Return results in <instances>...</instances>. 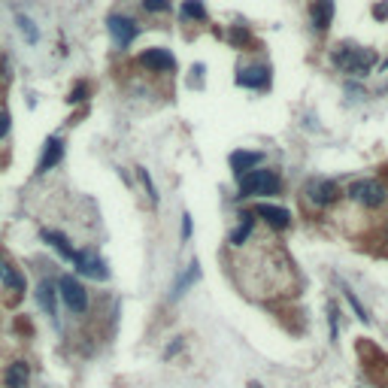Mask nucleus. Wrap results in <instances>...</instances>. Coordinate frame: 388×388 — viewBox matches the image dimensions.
<instances>
[{"label": "nucleus", "mask_w": 388, "mask_h": 388, "mask_svg": "<svg viewBox=\"0 0 388 388\" xmlns=\"http://www.w3.org/2000/svg\"><path fill=\"white\" fill-rule=\"evenodd\" d=\"M3 264H6V261H3V258H0V273H3Z\"/></svg>", "instance_id": "nucleus-31"}, {"label": "nucleus", "mask_w": 388, "mask_h": 388, "mask_svg": "<svg viewBox=\"0 0 388 388\" xmlns=\"http://www.w3.org/2000/svg\"><path fill=\"white\" fill-rule=\"evenodd\" d=\"M40 237H43L45 243H49V246H52V249H55V252H58L61 258H64V261H73V255H76V249L70 246V240H67V237H64V234H58V231H49V227H45V231L40 234Z\"/></svg>", "instance_id": "nucleus-14"}, {"label": "nucleus", "mask_w": 388, "mask_h": 388, "mask_svg": "<svg viewBox=\"0 0 388 388\" xmlns=\"http://www.w3.org/2000/svg\"><path fill=\"white\" fill-rule=\"evenodd\" d=\"M140 182L146 185V194H149V201L152 203H158V194H155V185H152V176H149V170H140Z\"/></svg>", "instance_id": "nucleus-22"}, {"label": "nucleus", "mask_w": 388, "mask_h": 388, "mask_svg": "<svg viewBox=\"0 0 388 388\" xmlns=\"http://www.w3.org/2000/svg\"><path fill=\"white\" fill-rule=\"evenodd\" d=\"M143 10L146 12H167L170 10V0H143Z\"/></svg>", "instance_id": "nucleus-21"}, {"label": "nucleus", "mask_w": 388, "mask_h": 388, "mask_svg": "<svg viewBox=\"0 0 388 388\" xmlns=\"http://www.w3.org/2000/svg\"><path fill=\"white\" fill-rule=\"evenodd\" d=\"M197 279H201V264L192 261V264H188V270H185V276H179V283L173 285V294H170V298L179 300L182 294H185V288L192 285V283H197Z\"/></svg>", "instance_id": "nucleus-18"}, {"label": "nucleus", "mask_w": 388, "mask_h": 388, "mask_svg": "<svg viewBox=\"0 0 388 388\" xmlns=\"http://www.w3.org/2000/svg\"><path fill=\"white\" fill-rule=\"evenodd\" d=\"M106 28H110V34H112V40H116L119 49H125V45H131L134 43V37H136V21L134 19H127V15H110L106 19Z\"/></svg>", "instance_id": "nucleus-7"}, {"label": "nucleus", "mask_w": 388, "mask_h": 388, "mask_svg": "<svg viewBox=\"0 0 388 388\" xmlns=\"http://www.w3.org/2000/svg\"><path fill=\"white\" fill-rule=\"evenodd\" d=\"M346 300H349V303H352V309H355V313H358V318H361V322H367V318H370V316H367V313H364V307H361V303H358V298H355V294H352V292H346Z\"/></svg>", "instance_id": "nucleus-24"}, {"label": "nucleus", "mask_w": 388, "mask_h": 388, "mask_svg": "<svg viewBox=\"0 0 388 388\" xmlns=\"http://www.w3.org/2000/svg\"><path fill=\"white\" fill-rule=\"evenodd\" d=\"M6 134H10V116L0 110V140H6Z\"/></svg>", "instance_id": "nucleus-26"}, {"label": "nucleus", "mask_w": 388, "mask_h": 388, "mask_svg": "<svg viewBox=\"0 0 388 388\" xmlns=\"http://www.w3.org/2000/svg\"><path fill=\"white\" fill-rule=\"evenodd\" d=\"M85 94H88L85 85H76V88L70 91V97H67V101H70V103H82V101H85Z\"/></svg>", "instance_id": "nucleus-25"}, {"label": "nucleus", "mask_w": 388, "mask_h": 388, "mask_svg": "<svg viewBox=\"0 0 388 388\" xmlns=\"http://www.w3.org/2000/svg\"><path fill=\"white\" fill-rule=\"evenodd\" d=\"M179 349H182V340H176V343H173L170 349H167V352H164V355H167V358H173V355H176V352H179Z\"/></svg>", "instance_id": "nucleus-29"}, {"label": "nucleus", "mask_w": 388, "mask_h": 388, "mask_svg": "<svg viewBox=\"0 0 388 388\" xmlns=\"http://www.w3.org/2000/svg\"><path fill=\"white\" fill-rule=\"evenodd\" d=\"M334 19V0H316L313 3V28L316 30H328Z\"/></svg>", "instance_id": "nucleus-16"}, {"label": "nucleus", "mask_w": 388, "mask_h": 388, "mask_svg": "<svg viewBox=\"0 0 388 388\" xmlns=\"http://www.w3.org/2000/svg\"><path fill=\"white\" fill-rule=\"evenodd\" d=\"M334 64L352 76H364L376 64V55H374V49H352V45H343L340 52H334Z\"/></svg>", "instance_id": "nucleus-2"}, {"label": "nucleus", "mask_w": 388, "mask_h": 388, "mask_svg": "<svg viewBox=\"0 0 388 388\" xmlns=\"http://www.w3.org/2000/svg\"><path fill=\"white\" fill-rule=\"evenodd\" d=\"M140 64L149 67V70H155V73H173L176 70V58H173L167 49H146L140 55Z\"/></svg>", "instance_id": "nucleus-8"}, {"label": "nucleus", "mask_w": 388, "mask_h": 388, "mask_svg": "<svg viewBox=\"0 0 388 388\" xmlns=\"http://www.w3.org/2000/svg\"><path fill=\"white\" fill-rule=\"evenodd\" d=\"M61 158H64V140H61V136H49L43 146L40 161H37V173H49L52 167L61 164Z\"/></svg>", "instance_id": "nucleus-9"}, {"label": "nucleus", "mask_w": 388, "mask_h": 388, "mask_svg": "<svg viewBox=\"0 0 388 388\" xmlns=\"http://www.w3.org/2000/svg\"><path fill=\"white\" fill-rule=\"evenodd\" d=\"M243 222L237 225V231L231 234V246H243V243L249 240V234H252V225H255V218H252V212H243Z\"/></svg>", "instance_id": "nucleus-19"}, {"label": "nucleus", "mask_w": 388, "mask_h": 388, "mask_svg": "<svg viewBox=\"0 0 388 388\" xmlns=\"http://www.w3.org/2000/svg\"><path fill=\"white\" fill-rule=\"evenodd\" d=\"M70 264L82 273V276H88V279H97V283L110 279V267H106V261L94 252V249H82V252H76Z\"/></svg>", "instance_id": "nucleus-5"}, {"label": "nucleus", "mask_w": 388, "mask_h": 388, "mask_svg": "<svg viewBox=\"0 0 388 388\" xmlns=\"http://www.w3.org/2000/svg\"><path fill=\"white\" fill-rule=\"evenodd\" d=\"M267 79H270L267 67H246V70H240V76H237V82L246 88H264Z\"/></svg>", "instance_id": "nucleus-15"}, {"label": "nucleus", "mask_w": 388, "mask_h": 388, "mask_svg": "<svg viewBox=\"0 0 388 388\" xmlns=\"http://www.w3.org/2000/svg\"><path fill=\"white\" fill-rule=\"evenodd\" d=\"M255 216H261L264 222L270 227H276V231H285L288 225H292V212L283 210V207H273V203H261V207H255Z\"/></svg>", "instance_id": "nucleus-12"}, {"label": "nucleus", "mask_w": 388, "mask_h": 388, "mask_svg": "<svg viewBox=\"0 0 388 388\" xmlns=\"http://www.w3.org/2000/svg\"><path fill=\"white\" fill-rule=\"evenodd\" d=\"M349 197H352V201L358 203V207H364V210H376V207H382V203L388 201V192H385L382 182L364 179V182H355V185L349 188Z\"/></svg>", "instance_id": "nucleus-4"}, {"label": "nucleus", "mask_w": 388, "mask_h": 388, "mask_svg": "<svg viewBox=\"0 0 388 388\" xmlns=\"http://www.w3.org/2000/svg\"><path fill=\"white\" fill-rule=\"evenodd\" d=\"M261 164V152H234L231 155V167L237 173H243V170H255V167Z\"/></svg>", "instance_id": "nucleus-17"}, {"label": "nucleus", "mask_w": 388, "mask_h": 388, "mask_svg": "<svg viewBox=\"0 0 388 388\" xmlns=\"http://www.w3.org/2000/svg\"><path fill=\"white\" fill-rule=\"evenodd\" d=\"M279 176L276 170H267V167H255L249 173H240V194L243 197H270L279 192Z\"/></svg>", "instance_id": "nucleus-1"}, {"label": "nucleus", "mask_w": 388, "mask_h": 388, "mask_svg": "<svg viewBox=\"0 0 388 388\" xmlns=\"http://www.w3.org/2000/svg\"><path fill=\"white\" fill-rule=\"evenodd\" d=\"M249 388H264V385H258V382H249Z\"/></svg>", "instance_id": "nucleus-30"}, {"label": "nucleus", "mask_w": 388, "mask_h": 388, "mask_svg": "<svg viewBox=\"0 0 388 388\" xmlns=\"http://www.w3.org/2000/svg\"><path fill=\"white\" fill-rule=\"evenodd\" d=\"M0 283H3V288L10 292V298L12 300H19L21 294H25V288H28V283H25V273H21L15 264H3V273H0Z\"/></svg>", "instance_id": "nucleus-10"}, {"label": "nucleus", "mask_w": 388, "mask_h": 388, "mask_svg": "<svg viewBox=\"0 0 388 388\" xmlns=\"http://www.w3.org/2000/svg\"><path fill=\"white\" fill-rule=\"evenodd\" d=\"M55 288H58V298L67 303V309H70V313H76V316H85L88 313V307H91L88 292H85V285H82L76 276H61L55 283Z\"/></svg>", "instance_id": "nucleus-3"}, {"label": "nucleus", "mask_w": 388, "mask_h": 388, "mask_svg": "<svg viewBox=\"0 0 388 388\" xmlns=\"http://www.w3.org/2000/svg\"><path fill=\"white\" fill-rule=\"evenodd\" d=\"M328 313H331V340H337V307H331Z\"/></svg>", "instance_id": "nucleus-28"}, {"label": "nucleus", "mask_w": 388, "mask_h": 388, "mask_svg": "<svg viewBox=\"0 0 388 388\" xmlns=\"http://www.w3.org/2000/svg\"><path fill=\"white\" fill-rule=\"evenodd\" d=\"M19 28H21V34L28 37V43H37V30L30 28V21L25 19V15H21V19H19Z\"/></svg>", "instance_id": "nucleus-23"}, {"label": "nucleus", "mask_w": 388, "mask_h": 388, "mask_svg": "<svg viewBox=\"0 0 388 388\" xmlns=\"http://www.w3.org/2000/svg\"><path fill=\"white\" fill-rule=\"evenodd\" d=\"M30 382V367L28 361H10L3 370V388H28Z\"/></svg>", "instance_id": "nucleus-11"}, {"label": "nucleus", "mask_w": 388, "mask_h": 388, "mask_svg": "<svg viewBox=\"0 0 388 388\" xmlns=\"http://www.w3.org/2000/svg\"><path fill=\"white\" fill-rule=\"evenodd\" d=\"M182 15H185V19H207V10H203V3L201 0H185V3H182Z\"/></svg>", "instance_id": "nucleus-20"}, {"label": "nucleus", "mask_w": 388, "mask_h": 388, "mask_svg": "<svg viewBox=\"0 0 388 388\" xmlns=\"http://www.w3.org/2000/svg\"><path fill=\"white\" fill-rule=\"evenodd\" d=\"M58 288H55V279H43L40 283V288H37V303L43 307V313L45 316H52L55 318V313H58Z\"/></svg>", "instance_id": "nucleus-13"}, {"label": "nucleus", "mask_w": 388, "mask_h": 388, "mask_svg": "<svg viewBox=\"0 0 388 388\" xmlns=\"http://www.w3.org/2000/svg\"><path fill=\"white\" fill-rule=\"evenodd\" d=\"M188 237H192V216L185 212L182 216V240H188Z\"/></svg>", "instance_id": "nucleus-27"}, {"label": "nucleus", "mask_w": 388, "mask_h": 388, "mask_svg": "<svg viewBox=\"0 0 388 388\" xmlns=\"http://www.w3.org/2000/svg\"><path fill=\"white\" fill-rule=\"evenodd\" d=\"M303 194H307V201L313 203L316 210H325V207H331V203L340 201V185L331 179H313V182H307Z\"/></svg>", "instance_id": "nucleus-6"}]
</instances>
